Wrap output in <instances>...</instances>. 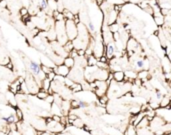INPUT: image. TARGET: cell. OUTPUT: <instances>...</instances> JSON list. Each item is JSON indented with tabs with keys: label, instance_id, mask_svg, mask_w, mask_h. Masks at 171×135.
Masks as SVG:
<instances>
[{
	"label": "cell",
	"instance_id": "7c38bea8",
	"mask_svg": "<svg viewBox=\"0 0 171 135\" xmlns=\"http://www.w3.org/2000/svg\"><path fill=\"white\" fill-rule=\"evenodd\" d=\"M145 112H139V114L137 115V116H135V119H134V122H133V125L136 127L137 125H138V123L141 121V120L143 119V118L145 117Z\"/></svg>",
	"mask_w": 171,
	"mask_h": 135
},
{
	"label": "cell",
	"instance_id": "d4e9b609",
	"mask_svg": "<svg viewBox=\"0 0 171 135\" xmlns=\"http://www.w3.org/2000/svg\"><path fill=\"white\" fill-rule=\"evenodd\" d=\"M144 60H137L136 61V67L138 69H142V68H144V66H145V64H144Z\"/></svg>",
	"mask_w": 171,
	"mask_h": 135
},
{
	"label": "cell",
	"instance_id": "484cf974",
	"mask_svg": "<svg viewBox=\"0 0 171 135\" xmlns=\"http://www.w3.org/2000/svg\"><path fill=\"white\" fill-rule=\"evenodd\" d=\"M15 114H16V116H17V118H18L19 121H21V120L23 119V112L20 110V109H18V108L16 109V110H15Z\"/></svg>",
	"mask_w": 171,
	"mask_h": 135
},
{
	"label": "cell",
	"instance_id": "ba28073f",
	"mask_svg": "<svg viewBox=\"0 0 171 135\" xmlns=\"http://www.w3.org/2000/svg\"><path fill=\"white\" fill-rule=\"evenodd\" d=\"M63 49H64V51H66L67 53H70V52L74 49V44H73V42L71 41V40H68V41L64 44V48H63Z\"/></svg>",
	"mask_w": 171,
	"mask_h": 135
},
{
	"label": "cell",
	"instance_id": "5b68a950",
	"mask_svg": "<svg viewBox=\"0 0 171 135\" xmlns=\"http://www.w3.org/2000/svg\"><path fill=\"white\" fill-rule=\"evenodd\" d=\"M37 7L40 10H47L49 8V4H48V0H35Z\"/></svg>",
	"mask_w": 171,
	"mask_h": 135
},
{
	"label": "cell",
	"instance_id": "ee69618b",
	"mask_svg": "<svg viewBox=\"0 0 171 135\" xmlns=\"http://www.w3.org/2000/svg\"><path fill=\"white\" fill-rule=\"evenodd\" d=\"M96 2H97V4H98V5H101V4L103 3V0H96Z\"/></svg>",
	"mask_w": 171,
	"mask_h": 135
},
{
	"label": "cell",
	"instance_id": "d6a6232c",
	"mask_svg": "<svg viewBox=\"0 0 171 135\" xmlns=\"http://www.w3.org/2000/svg\"><path fill=\"white\" fill-rule=\"evenodd\" d=\"M55 75L56 74L54 72H50L49 74H47V76H46V77H47L48 79H50L52 81V80H54V78H55Z\"/></svg>",
	"mask_w": 171,
	"mask_h": 135
},
{
	"label": "cell",
	"instance_id": "ab89813d",
	"mask_svg": "<svg viewBox=\"0 0 171 135\" xmlns=\"http://www.w3.org/2000/svg\"><path fill=\"white\" fill-rule=\"evenodd\" d=\"M111 31L112 32H117V30H118V26L117 25H111Z\"/></svg>",
	"mask_w": 171,
	"mask_h": 135
},
{
	"label": "cell",
	"instance_id": "6da1fadb",
	"mask_svg": "<svg viewBox=\"0 0 171 135\" xmlns=\"http://www.w3.org/2000/svg\"><path fill=\"white\" fill-rule=\"evenodd\" d=\"M29 68H30V71L31 73H32L33 76H35L37 78V79H45V75L43 72H42V69H41V66H40V64H38L37 62H35V61L33 60H30L29 61Z\"/></svg>",
	"mask_w": 171,
	"mask_h": 135
},
{
	"label": "cell",
	"instance_id": "30bf717a",
	"mask_svg": "<svg viewBox=\"0 0 171 135\" xmlns=\"http://www.w3.org/2000/svg\"><path fill=\"white\" fill-rule=\"evenodd\" d=\"M86 58H87V64H88V66L93 67V66H95V65L97 64V61H98V59L95 57L94 55H90V56H88V57H86Z\"/></svg>",
	"mask_w": 171,
	"mask_h": 135
},
{
	"label": "cell",
	"instance_id": "f6af8a7d",
	"mask_svg": "<svg viewBox=\"0 0 171 135\" xmlns=\"http://www.w3.org/2000/svg\"><path fill=\"white\" fill-rule=\"evenodd\" d=\"M0 135H7V133H5V132H2V131H0Z\"/></svg>",
	"mask_w": 171,
	"mask_h": 135
},
{
	"label": "cell",
	"instance_id": "8d00e7d4",
	"mask_svg": "<svg viewBox=\"0 0 171 135\" xmlns=\"http://www.w3.org/2000/svg\"><path fill=\"white\" fill-rule=\"evenodd\" d=\"M63 19H64V15H63V13H59L58 16L55 18L56 21H62Z\"/></svg>",
	"mask_w": 171,
	"mask_h": 135
},
{
	"label": "cell",
	"instance_id": "4316f807",
	"mask_svg": "<svg viewBox=\"0 0 171 135\" xmlns=\"http://www.w3.org/2000/svg\"><path fill=\"white\" fill-rule=\"evenodd\" d=\"M87 25H88V28H89L90 32H91V33H94V32H95V26H94L93 22H92V21H89Z\"/></svg>",
	"mask_w": 171,
	"mask_h": 135
},
{
	"label": "cell",
	"instance_id": "7402d4cb",
	"mask_svg": "<svg viewBox=\"0 0 171 135\" xmlns=\"http://www.w3.org/2000/svg\"><path fill=\"white\" fill-rule=\"evenodd\" d=\"M97 66L99 67L100 69H105V70H107V69L109 68V66H108V64L107 63H104V62H101V61H97Z\"/></svg>",
	"mask_w": 171,
	"mask_h": 135
},
{
	"label": "cell",
	"instance_id": "7a4b0ae2",
	"mask_svg": "<svg viewBox=\"0 0 171 135\" xmlns=\"http://www.w3.org/2000/svg\"><path fill=\"white\" fill-rule=\"evenodd\" d=\"M77 28H76V24L73 20H67L66 21V34L69 40L72 41L73 39L76 38L78 34Z\"/></svg>",
	"mask_w": 171,
	"mask_h": 135
},
{
	"label": "cell",
	"instance_id": "4fadbf2b",
	"mask_svg": "<svg viewBox=\"0 0 171 135\" xmlns=\"http://www.w3.org/2000/svg\"><path fill=\"white\" fill-rule=\"evenodd\" d=\"M50 86H51V80L48 79L47 77H46L45 79L42 80V88H43V90L47 91V90L50 88Z\"/></svg>",
	"mask_w": 171,
	"mask_h": 135
},
{
	"label": "cell",
	"instance_id": "d590c367",
	"mask_svg": "<svg viewBox=\"0 0 171 135\" xmlns=\"http://www.w3.org/2000/svg\"><path fill=\"white\" fill-rule=\"evenodd\" d=\"M46 101H47L48 103H52L54 101V96H52V95H48L47 96V98L45 99Z\"/></svg>",
	"mask_w": 171,
	"mask_h": 135
},
{
	"label": "cell",
	"instance_id": "f1b7e54d",
	"mask_svg": "<svg viewBox=\"0 0 171 135\" xmlns=\"http://www.w3.org/2000/svg\"><path fill=\"white\" fill-rule=\"evenodd\" d=\"M68 119H69V122H71V123H72L74 120L77 119V116L74 115V114H72V113H70V114L68 115Z\"/></svg>",
	"mask_w": 171,
	"mask_h": 135
},
{
	"label": "cell",
	"instance_id": "e575fe53",
	"mask_svg": "<svg viewBox=\"0 0 171 135\" xmlns=\"http://www.w3.org/2000/svg\"><path fill=\"white\" fill-rule=\"evenodd\" d=\"M52 119H53L54 121H56V122H60V121H61V116L55 114V115L52 116Z\"/></svg>",
	"mask_w": 171,
	"mask_h": 135
},
{
	"label": "cell",
	"instance_id": "cb8c5ba5",
	"mask_svg": "<svg viewBox=\"0 0 171 135\" xmlns=\"http://www.w3.org/2000/svg\"><path fill=\"white\" fill-rule=\"evenodd\" d=\"M87 106H88L87 102H85V101H83V100H78V108L83 109V108H86Z\"/></svg>",
	"mask_w": 171,
	"mask_h": 135
},
{
	"label": "cell",
	"instance_id": "52a82bcc",
	"mask_svg": "<svg viewBox=\"0 0 171 135\" xmlns=\"http://www.w3.org/2000/svg\"><path fill=\"white\" fill-rule=\"evenodd\" d=\"M149 124H150V121H149V120L146 118V116H145V117L143 118V119L141 120L140 122H139L138 125L136 126V129H142V128H147L149 126Z\"/></svg>",
	"mask_w": 171,
	"mask_h": 135
},
{
	"label": "cell",
	"instance_id": "ffe728a7",
	"mask_svg": "<svg viewBox=\"0 0 171 135\" xmlns=\"http://www.w3.org/2000/svg\"><path fill=\"white\" fill-rule=\"evenodd\" d=\"M147 75H148L147 71H141V72H139V74H137V77L140 80H142V81H145V79L147 78Z\"/></svg>",
	"mask_w": 171,
	"mask_h": 135
},
{
	"label": "cell",
	"instance_id": "d6986e66",
	"mask_svg": "<svg viewBox=\"0 0 171 135\" xmlns=\"http://www.w3.org/2000/svg\"><path fill=\"white\" fill-rule=\"evenodd\" d=\"M63 15H64L65 18H67V20H73V18H74V15L70 11H68V10H64Z\"/></svg>",
	"mask_w": 171,
	"mask_h": 135
},
{
	"label": "cell",
	"instance_id": "5bb4252c",
	"mask_svg": "<svg viewBox=\"0 0 171 135\" xmlns=\"http://www.w3.org/2000/svg\"><path fill=\"white\" fill-rule=\"evenodd\" d=\"M137 135H154L153 131L147 128H142V129H137Z\"/></svg>",
	"mask_w": 171,
	"mask_h": 135
},
{
	"label": "cell",
	"instance_id": "60d3db41",
	"mask_svg": "<svg viewBox=\"0 0 171 135\" xmlns=\"http://www.w3.org/2000/svg\"><path fill=\"white\" fill-rule=\"evenodd\" d=\"M59 13H60V12H59L58 10H54V11H53V17H54V18H56L57 16H58V14H59Z\"/></svg>",
	"mask_w": 171,
	"mask_h": 135
},
{
	"label": "cell",
	"instance_id": "836d02e7",
	"mask_svg": "<svg viewBox=\"0 0 171 135\" xmlns=\"http://www.w3.org/2000/svg\"><path fill=\"white\" fill-rule=\"evenodd\" d=\"M77 52H78V56H79V57H82V56L85 55V49H79V50H77Z\"/></svg>",
	"mask_w": 171,
	"mask_h": 135
},
{
	"label": "cell",
	"instance_id": "2e32d148",
	"mask_svg": "<svg viewBox=\"0 0 171 135\" xmlns=\"http://www.w3.org/2000/svg\"><path fill=\"white\" fill-rule=\"evenodd\" d=\"M71 90H72V92H79L81 91L83 88H82V85L79 83H73V85L71 86Z\"/></svg>",
	"mask_w": 171,
	"mask_h": 135
},
{
	"label": "cell",
	"instance_id": "bcb514c9",
	"mask_svg": "<svg viewBox=\"0 0 171 135\" xmlns=\"http://www.w3.org/2000/svg\"><path fill=\"white\" fill-rule=\"evenodd\" d=\"M169 60L171 61V52H170V53H169Z\"/></svg>",
	"mask_w": 171,
	"mask_h": 135
},
{
	"label": "cell",
	"instance_id": "3957f363",
	"mask_svg": "<svg viewBox=\"0 0 171 135\" xmlns=\"http://www.w3.org/2000/svg\"><path fill=\"white\" fill-rule=\"evenodd\" d=\"M53 72L55 73L56 75H60V76L66 77V76H68L69 73H70V68L65 66L64 64L58 65V66H56L53 68Z\"/></svg>",
	"mask_w": 171,
	"mask_h": 135
},
{
	"label": "cell",
	"instance_id": "f35d334b",
	"mask_svg": "<svg viewBox=\"0 0 171 135\" xmlns=\"http://www.w3.org/2000/svg\"><path fill=\"white\" fill-rule=\"evenodd\" d=\"M73 21H74L75 24H79V22H80L79 16H78V15H74V18H73Z\"/></svg>",
	"mask_w": 171,
	"mask_h": 135
},
{
	"label": "cell",
	"instance_id": "4dcf8cb0",
	"mask_svg": "<svg viewBox=\"0 0 171 135\" xmlns=\"http://www.w3.org/2000/svg\"><path fill=\"white\" fill-rule=\"evenodd\" d=\"M72 108H78V100H72L70 102Z\"/></svg>",
	"mask_w": 171,
	"mask_h": 135
},
{
	"label": "cell",
	"instance_id": "8fae6325",
	"mask_svg": "<svg viewBox=\"0 0 171 135\" xmlns=\"http://www.w3.org/2000/svg\"><path fill=\"white\" fill-rule=\"evenodd\" d=\"M74 64H75L74 58H72V57L69 56V57H66L64 59V65L68 67V68H72V67L74 66Z\"/></svg>",
	"mask_w": 171,
	"mask_h": 135
},
{
	"label": "cell",
	"instance_id": "e0dca14e",
	"mask_svg": "<svg viewBox=\"0 0 171 135\" xmlns=\"http://www.w3.org/2000/svg\"><path fill=\"white\" fill-rule=\"evenodd\" d=\"M48 95H49V94H48V92L45 91V90H40L37 93V97L39 99H46Z\"/></svg>",
	"mask_w": 171,
	"mask_h": 135
},
{
	"label": "cell",
	"instance_id": "74e56055",
	"mask_svg": "<svg viewBox=\"0 0 171 135\" xmlns=\"http://www.w3.org/2000/svg\"><path fill=\"white\" fill-rule=\"evenodd\" d=\"M99 61H101V62H104V63H107V61H108V59L106 58V56L105 55H103V56H101L100 58L98 59Z\"/></svg>",
	"mask_w": 171,
	"mask_h": 135
},
{
	"label": "cell",
	"instance_id": "b9f144b4",
	"mask_svg": "<svg viewBox=\"0 0 171 135\" xmlns=\"http://www.w3.org/2000/svg\"><path fill=\"white\" fill-rule=\"evenodd\" d=\"M156 95H157L158 99H160V98H161V96H162V93L159 91V90H157V91H156Z\"/></svg>",
	"mask_w": 171,
	"mask_h": 135
},
{
	"label": "cell",
	"instance_id": "f546056e",
	"mask_svg": "<svg viewBox=\"0 0 171 135\" xmlns=\"http://www.w3.org/2000/svg\"><path fill=\"white\" fill-rule=\"evenodd\" d=\"M64 82H65V84H66V85L68 86V87H71V86L73 85V83H74V82H73L71 79H65Z\"/></svg>",
	"mask_w": 171,
	"mask_h": 135
},
{
	"label": "cell",
	"instance_id": "277c9868",
	"mask_svg": "<svg viewBox=\"0 0 171 135\" xmlns=\"http://www.w3.org/2000/svg\"><path fill=\"white\" fill-rule=\"evenodd\" d=\"M115 51H116V48L115 46H114L113 43H108L106 46V48H105V53H106V58L108 59H112L114 57V54H115Z\"/></svg>",
	"mask_w": 171,
	"mask_h": 135
},
{
	"label": "cell",
	"instance_id": "9c48e42d",
	"mask_svg": "<svg viewBox=\"0 0 171 135\" xmlns=\"http://www.w3.org/2000/svg\"><path fill=\"white\" fill-rule=\"evenodd\" d=\"M124 135H137V129L136 127H135L134 125H132V124H130L129 126L127 127V129H126L125 133Z\"/></svg>",
	"mask_w": 171,
	"mask_h": 135
},
{
	"label": "cell",
	"instance_id": "603a6c76",
	"mask_svg": "<svg viewBox=\"0 0 171 135\" xmlns=\"http://www.w3.org/2000/svg\"><path fill=\"white\" fill-rule=\"evenodd\" d=\"M72 124L74 126H76V127H83V122H82V120L79 119V118L74 120V121L72 122Z\"/></svg>",
	"mask_w": 171,
	"mask_h": 135
},
{
	"label": "cell",
	"instance_id": "44dd1931",
	"mask_svg": "<svg viewBox=\"0 0 171 135\" xmlns=\"http://www.w3.org/2000/svg\"><path fill=\"white\" fill-rule=\"evenodd\" d=\"M41 69H42V72H43L44 74H46V75L49 74L50 72H53V68H50V67L45 66V65H42Z\"/></svg>",
	"mask_w": 171,
	"mask_h": 135
},
{
	"label": "cell",
	"instance_id": "83f0119b",
	"mask_svg": "<svg viewBox=\"0 0 171 135\" xmlns=\"http://www.w3.org/2000/svg\"><path fill=\"white\" fill-rule=\"evenodd\" d=\"M70 57H72V58H76V57H79V56H78V52H77V49H73L72 51L70 52Z\"/></svg>",
	"mask_w": 171,
	"mask_h": 135
},
{
	"label": "cell",
	"instance_id": "1f68e13d",
	"mask_svg": "<svg viewBox=\"0 0 171 135\" xmlns=\"http://www.w3.org/2000/svg\"><path fill=\"white\" fill-rule=\"evenodd\" d=\"M27 13H28V10H27L26 8L23 7V8H21V9H20V14L22 16H26Z\"/></svg>",
	"mask_w": 171,
	"mask_h": 135
},
{
	"label": "cell",
	"instance_id": "9a60e30c",
	"mask_svg": "<svg viewBox=\"0 0 171 135\" xmlns=\"http://www.w3.org/2000/svg\"><path fill=\"white\" fill-rule=\"evenodd\" d=\"M169 104H170V99L168 98V97H164V98L161 100V102H160L159 105L161 108H165V107H167Z\"/></svg>",
	"mask_w": 171,
	"mask_h": 135
},
{
	"label": "cell",
	"instance_id": "ac0fdd59",
	"mask_svg": "<svg viewBox=\"0 0 171 135\" xmlns=\"http://www.w3.org/2000/svg\"><path fill=\"white\" fill-rule=\"evenodd\" d=\"M107 102H108V97H107V95H103L99 98V104L102 105V106H105L107 104Z\"/></svg>",
	"mask_w": 171,
	"mask_h": 135
},
{
	"label": "cell",
	"instance_id": "8992f818",
	"mask_svg": "<svg viewBox=\"0 0 171 135\" xmlns=\"http://www.w3.org/2000/svg\"><path fill=\"white\" fill-rule=\"evenodd\" d=\"M125 78V74H124L123 71H115L113 73V79L115 80L116 82H121L122 80Z\"/></svg>",
	"mask_w": 171,
	"mask_h": 135
},
{
	"label": "cell",
	"instance_id": "7bdbcfd3",
	"mask_svg": "<svg viewBox=\"0 0 171 135\" xmlns=\"http://www.w3.org/2000/svg\"><path fill=\"white\" fill-rule=\"evenodd\" d=\"M7 67H8V68H9V69H12V68H13V65H12V63H11V62H8Z\"/></svg>",
	"mask_w": 171,
	"mask_h": 135
}]
</instances>
